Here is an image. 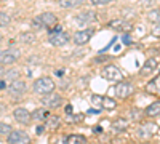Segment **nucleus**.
I'll list each match as a JSON object with an SVG mask.
<instances>
[{
	"label": "nucleus",
	"mask_w": 160,
	"mask_h": 144,
	"mask_svg": "<svg viewBox=\"0 0 160 144\" xmlns=\"http://www.w3.org/2000/svg\"><path fill=\"white\" fill-rule=\"evenodd\" d=\"M55 88H56V85H55V82H53V78H50V77L38 78V80L34 82V87H32L34 93H37V95L51 93V91H55Z\"/></svg>",
	"instance_id": "1"
},
{
	"label": "nucleus",
	"mask_w": 160,
	"mask_h": 144,
	"mask_svg": "<svg viewBox=\"0 0 160 144\" xmlns=\"http://www.w3.org/2000/svg\"><path fill=\"white\" fill-rule=\"evenodd\" d=\"M115 96L120 98V99H127L133 91H135V87H133L130 82H122V80H118V83L115 85Z\"/></svg>",
	"instance_id": "2"
},
{
	"label": "nucleus",
	"mask_w": 160,
	"mask_h": 144,
	"mask_svg": "<svg viewBox=\"0 0 160 144\" xmlns=\"http://www.w3.org/2000/svg\"><path fill=\"white\" fill-rule=\"evenodd\" d=\"M18 58H19V50H15V48L11 50V48H8V50L0 51V64H5V66L16 62Z\"/></svg>",
	"instance_id": "3"
},
{
	"label": "nucleus",
	"mask_w": 160,
	"mask_h": 144,
	"mask_svg": "<svg viewBox=\"0 0 160 144\" xmlns=\"http://www.w3.org/2000/svg\"><path fill=\"white\" fill-rule=\"evenodd\" d=\"M7 142H11V144H28V142H31V138H29V135L26 132H21V130H15V132H13V130H11V133L8 135Z\"/></svg>",
	"instance_id": "4"
},
{
	"label": "nucleus",
	"mask_w": 160,
	"mask_h": 144,
	"mask_svg": "<svg viewBox=\"0 0 160 144\" xmlns=\"http://www.w3.org/2000/svg\"><path fill=\"white\" fill-rule=\"evenodd\" d=\"M102 77L109 82H118V80H122V72H120V69L117 66L109 64V66H106L102 69Z\"/></svg>",
	"instance_id": "5"
},
{
	"label": "nucleus",
	"mask_w": 160,
	"mask_h": 144,
	"mask_svg": "<svg viewBox=\"0 0 160 144\" xmlns=\"http://www.w3.org/2000/svg\"><path fill=\"white\" fill-rule=\"evenodd\" d=\"M8 93H10V96H13V98H19L21 95L26 93V83L21 80V78L13 80V82L8 85Z\"/></svg>",
	"instance_id": "6"
},
{
	"label": "nucleus",
	"mask_w": 160,
	"mask_h": 144,
	"mask_svg": "<svg viewBox=\"0 0 160 144\" xmlns=\"http://www.w3.org/2000/svg\"><path fill=\"white\" fill-rule=\"evenodd\" d=\"M48 42L55 47H62L69 42V35L66 34L64 31H58V32H50Z\"/></svg>",
	"instance_id": "7"
},
{
	"label": "nucleus",
	"mask_w": 160,
	"mask_h": 144,
	"mask_svg": "<svg viewBox=\"0 0 160 144\" xmlns=\"http://www.w3.org/2000/svg\"><path fill=\"white\" fill-rule=\"evenodd\" d=\"M13 117H15V120L21 125H29L32 122V114L28 111V109H24V107H18L15 109V112H13Z\"/></svg>",
	"instance_id": "8"
},
{
	"label": "nucleus",
	"mask_w": 160,
	"mask_h": 144,
	"mask_svg": "<svg viewBox=\"0 0 160 144\" xmlns=\"http://www.w3.org/2000/svg\"><path fill=\"white\" fill-rule=\"evenodd\" d=\"M42 104H43V106H47V107H59L61 104H62V98L59 95H56L55 91H51V93L43 95Z\"/></svg>",
	"instance_id": "9"
},
{
	"label": "nucleus",
	"mask_w": 160,
	"mask_h": 144,
	"mask_svg": "<svg viewBox=\"0 0 160 144\" xmlns=\"http://www.w3.org/2000/svg\"><path fill=\"white\" fill-rule=\"evenodd\" d=\"M93 29H82V31H77L74 34V43L75 45H85L90 42V38L93 37Z\"/></svg>",
	"instance_id": "10"
},
{
	"label": "nucleus",
	"mask_w": 160,
	"mask_h": 144,
	"mask_svg": "<svg viewBox=\"0 0 160 144\" xmlns=\"http://www.w3.org/2000/svg\"><path fill=\"white\" fill-rule=\"evenodd\" d=\"M157 66H158L157 59H155V58H149L148 61L144 62V66H141V69H139V75L148 77V75L154 74V72L157 71Z\"/></svg>",
	"instance_id": "11"
},
{
	"label": "nucleus",
	"mask_w": 160,
	"mask_h": 144,
	"mask_svg": "<svg viewBox=\"0 0 160 144\" xmlns=\"http://www.w3.org/2000/svg\"><path fill=\"white\" fill-rule=\"evenodd\" d=\"M37 18H38L40 22L45 26V29H47V27H53V26H56V22H58L56 16L53 15V13H42V15L37 16Z\"/></svg>",
	"instance_id": "12"
},
{
	"label": "nucleus",
	"mask_w": 160,
	"mask_h": 144,
	"mask_svg": "<svg viewBox=\"0 0 160 144\" xmlns=\"http://www.w3.org/2000/svg\"><path fill=\"white\" fill-rule=\"evenodd\" d=\"M109 27L115 29V31H120V32H127L131 29V24L127 22V21H122V19H114L109 22Z\"/></svg>",
	"instance_id": "13"
},
{
	"label": "nucleus",
	"mask_w": 160,
	"mask_h": 144,
	"mask_svg": "<svg viewBox=\"0 0 160 144\" xmlns=\"http://www.w3.org/2000/svg\"><path fill=\"white\" fill-rule=\"evenodd\" d=\"M96 19V16H95V13H82V15H78L77 18H75V22L77 24H80V26H88L90 22H93Z\"/></svg>",
	"instance_id": "14"
},
{
	"label": "nucleus",
	"mask_w": 160,
	"mask_h": 144,
	"mask_svg": "<svg viewBox=\"0 0 160 144\" xmlns=\"http://www.w3.org/2000/svg\"><path fill=\"white\" fill-rule=\"evenodd\" d=\"M155 130H157V127H155L154 123H144V125L139 128L138 135H139L141 138H149V136H152V135L155 133Z\"/></svg>",
	"instance_id": "15"
},
{
	"label": "nucleus",
	"mask_w": 160,
	"mask_h": 144,
	"mask_svg": "<svg viewBox=\"0 0 160 144\" xmlns=\"http://www.w3.org/2000/svg\"><path fill=\"white\" fill-rule=\"evenodd\" d=\"M128 125H130V122H128L127 119H123V117H118V119L112 123V127H114L115 132H123V130L128 128Z\"/></svg>",
	"instance_id": "16"
},
{
	"label": "nucleus",
	"mask_w": 160,
	"mask_h": 144,
	"mask_svg": "<svg viewBox=\"0 0 160 144\" xmlns=\"http://www.w3.org/2000/svg\"><path fill=\"white\" fill-rule=\"evenodd\" d=\"M158 114H160V101L149 104L148 109H146V115L148 117H154V115H158Z\"/></svg>",
	"instance_id": "17"
},
{
	"label": "nucleus",
	"mask_w": 160,
	"mask_h": 144,
	"mask_svg": "<svg viewBox=\"0 0 160 144\" xmlns=\"http://www.w3.org/2000/svg\"><path fill=\"white\" fill-rule=\"evenodd\" d=\"M18 40H19V42H22V43L31 45V43H34V42H35V34H34V32H22V34H19Z\"/></svg>",
	"instance_id": "18"
},
{
	"label": "nucleus",
	"mask_w": 160,
	"mask_h": 144,
	"mask_svg": "<svg viewBox=\"0 0 160 144\" xmlns=\"http://www.w3.org/2000/svg\"><path fill=\"white\" fill-rule=\"evenodd\" d=\"M59 117L58 115H48L47 117V128L48 130H56L59 127Z\"/></svg>",
	"instance_id": "19"
},
{
	"label": "nucleus",
	"mask_w": 160,
	"mask_h": 144,
	"mask_svg": "<svg viewBox=\"0 0 160 144\" xmlns=\"http://www.w3.org/2000/svg\"><path fill=\"white\" fill-rule=\"evenodd\" d=\"M146 90H148L149 93H160V77H157L152 82H149L148 87H146Z\"/></svg>",
	"instance_id": "20"
},
{
	"label": "nucleus",
	"mask_w": 160,
	"mask_h": 144,
	"mask_svg": "<svg viewBox=\"0 0 160 144\" xmlns=\"http://www.w3.org/2000/svg\"><path fill=\"white\" fill-rule=\"evenodd\" d=\"M66 142H69V144H74V142L85 144V142H87V138L82 136V135H69L68 138H66Z\"/></svg>",
	"instance_id": "21"
},
{
	"label": "nucleus",
	"mask_w": 160,
	"mask_h": 144,
	"mask_svg": "<svg viewBox=\"0 0 160 144\" xmlns=\"http://www.w3.org/2000/svg\"><path fill=\"white\" fill-rule=\"evenodd\" d=\"M148 19H149L151 22H154V24H157V22H160V8H155V10H151V11L148 13Z\"/></svg>",
	"instance_id": "22"
},
{
	"label": "nucleus",
	"mask_w": 160,
	"mask_h": 144,
	"mask_svg": "<svg viewBox=\"0 0 160 144\" xmlns=\"http://www.w3.org/2000/svg\"><path fill=\"white\" fill-rule=\"evenodd\" d=\"M83 0H59V5L62 8H74V7H78Z\"/></svg>",
	"instance_id": "23"
},
{
	"label": "nucleus",
	"mask_w": 160,
	"mask_h": 144,
	"mask_svg": "<svg viewBox=\"0 0 160 144\" xmlns=\"http://www.w3.org/2000/svg\"><path fill=\"white\" fill-rule=\"evenodd\" d=\"M50 114L45 111V109H37L34 114H32V120H47V117Z\"/></svg>",
	"instance_id": "24"
},
{
	"label": "nucleus",
	"mask_w": 160,
	"mask_h": 144,
	"mask_svg": "<svg viewBox=\"0 0 160 144\" xmlns=\"http://www.w3.org/2000/svg\"><path fill=\"white\" fill-rule=\"evenodd\" d=\"M115 106H117V104H115V99H112V98H104V102H102V107L104 109H115Z\"/></svg>",
	"instance_id": "25"
},
{
	"label": "nucleus",
	"mask_w": 160,
	"mask_h": 144,
	"mask_svg": "<svg viewBox=\"0 0 160 144\" xmlns=\"http://www.w3.org/2000/svg\"><path fill=\"white\" fill-rule=\"evenodd\" d=\"M91 102L95 104V106H98V107H102L104 98H102V96H99V95H93V96H91Z\"/></svg>",
	"instance_id": "26"
},
{
	"label": "nucleus",
	"mask_w": 160,
	"mask_h": 144,
	"mask_svg": "<svg viewBox=\"0 0 160 144\" xmlns=\"http://www.w3.org/2000/svg\"><path fill=\"white\" fill-rule=\"evenodd\" d=\"M10 21H11L10 15H7V13H0V27H3V26L10 24Z\"/></svg>",
	"instance_id": "27"
},
{
	"label": "nucleus",
	"mask_w": 160,
	"mask_h": 144,
	"mask_svg": "<svg viewBox=\"0 0 160 144\" xmlns=\"http://www.w3.org/2000/svg\"><path fill=\"white\" fill-rule=\"evenodd\" d=\"M11 127L8 123H3V122H0V135H10L11 133Z\"/></svg>",
	"instance_id": "28"
},
{
	"label": "nucleus",
	"mask_w": 160,
	"mask_h": 144,
	"mask_svg": "<svg viewBox=\"0 0 160 144\" xmlns=\"http://www.w3.org/2000/svg\"><path fill=\"white\" fill-rule=\"evenodd\" d=\"M5 78L7 80H16V78H19V72L18 71H8L7 74H5Z\"/></svg>",
	"instance_id": "29"
},
{
	"label": "nucleus",
	"mask_w": 160,
	"mask_h": 144,
	"mask_svg": "<svg viewBox=\"0 0 160 144\" xmlns=\"http://www.w3.org/2000/svg\"><path fill=\"white\" fill-rule=\"evenodd\" d=\"M128 117H131L133 120H138L139 117H141V112L138 111V109H133V111H130V114H128Z\"/></svg>",
	"instance_id": "30"
},
{
	"label": "nucleus",
	"mask_w": 160,
	"mask_h": 144,
	"mask_svg": "<svg viewBox=\"0 0 160 144\" xmlns=\"http://www.w3.org/2000/svg\"><path fill=\"white\" fill-rule=\"evenodd\" d=\"M112 2V0H91V3L95 5H109Z\"/></svg>",
	"instance_id": "31"
},
{
	"label": "nucleus",
	"mask_w": 160,
	"mask_h": 144,
	"mask_svg": "<svg viewBox=\"0 0 160 144\" xmlns=\"http://www.w3.org/2000/svg\"><path fill=\"white\" fill-rule=\"evenodd\" d=\"M122 42H123V45H131V37H130V34H125L123 37H122Z\"/></svg>",
	"instance_id": "32"
},
{
	"label": "nucleus",
	"mask_w": 160,
	"mask_h": 144,
	"mask_svg": "<svg viewBox=\"0 0 160 144\" xmlns=\"http://www.w3.org/2000/svg\"><path fill=\"white\" fill-rule=\"evenodd\" d=\"M152 34L154 35H160V22H157L155 27H152Z\"/></svg>",
	"instance_id": "33"
},
{
	"label": "nucleus",
	"mask_w": 160,
	"mask_h": 144,
	"mask_svg": "<svg viewBox=\"0 0 160 144\" xmlns=\"http://www.w3.org/2000/svg\"><path fill=\"white\" fill-rule=\"evenodd\" d=\"M43 130H45L43 127H37V128H35V133H37V135H42V133H43Z\"/></svg>",
	"instance_id": "34"
},
{
	"label": "nucleus",
	"mask_w": 160,
	"mask_h": 144,
	"mask_svg": "<svg viewBox=\"0 0 160 144\" xmlns=\"http://www.w3.org/2000/svg\"><path fill=\"white\" fill-rule=\"evenodd\" d=\"M66 112H68V114L72 112V106H71V104H68V106H66Z\"/></svg>",
	"instance_id": "35"
},
{
	"label": "nucleus",
	"mask_w": 160,
	"mask_h": 144,
	"mask_svg": "<svg viewBox=\"0 0 160 144\" xmlns=\"http://www.w3.org/2000/svg\"><path fill=\"white\" fill-rule=\"evenodd\" d=\"M95 133H98V135L102 133V128H101V127H96V128H95Z\"/></svg>",
	"instance_id": "36"
},
{
	"label": "nucleus",
	"mask_w": 160,
	"mask_h": 144,
	"mask_svg": "<svg viewBox=\"0 0 160 144\" xmlns=\"http://www.w3.org/2000/svg\"><path fill=\"white\" fill-rule=\"evenodd\" d=\"M56 75H58V77H62V75H64V71H56Z\"/></svg>",
	"instance_id": "37"
},
{
	"label": "nucleus",
	"mask_w": 160,
	"mask_h": 144,
	"mask_svg": "<svg viewBox=\"0 0 160 144\" xmlns=\"http://www.w3.org/2000/svg\"><path fill=\"white\" fill-rule=\"evenodd\" d=\"M104 59H108V56H99V58H96V61H104Z\"/></svg>",
	"instance_id": "38"
},
{
	"label": "nucleus",
	"mask_w": 160,
	"mask_h": 144,
	"mask_svg": "<svg viewBox=\"0 0 160 144\" xmlns=\"http://www.w3.org/2000/svg\"><path fill=\"white\" fill-rule=\"evenodd\" d=\"M2 88H5V82H0V90Z\"/></svg>",
	"instance_id": "39"
},
{
	"label": "nucleus",
	"mask_w": 160,
	"mask_h": 144,
	"mask_svg": "<svg viewBox=\"0 0 160 144\" xmlns=\"http://www.w3.org/2000/svg\"><path fill=\"white\" fill-rule=\"evenodd\" d=\"M0 40H2V34H0Z\"/></svg>",
	"instance_id": "40"
}]
</instances>
